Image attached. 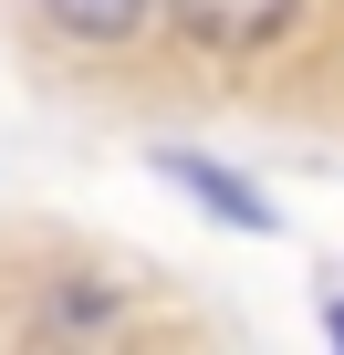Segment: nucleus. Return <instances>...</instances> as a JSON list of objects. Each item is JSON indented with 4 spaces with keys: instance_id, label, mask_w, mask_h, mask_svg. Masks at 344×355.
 Segmentation results:
<instances>
[{
    "instance_id": "obj_1",
    "label": "nucleus",
    "mask_w": 344,
    "mask_h": 355,
    "mask_svg": "<svg viewBox=\"0 0 344 355\" xmlns=\"http://www.w3.org/2000/svg\"><path fill=\"white\" fill-rule=\"evenodd\" d=\"M167 21H178L199 53H261L302 21V0H167Z\"/></svg>"
},
{
    "instance_id": "obj_2",
    "label": "nucleus",
    "mask_w": 344,
    "mask_h": 355,
    "mask_svg": "<svg viewBox=\"0 0 344 355\" xmlns=\"http://www.w3.org/2000/svg\"><path fill=\"white\" fill-rule=\"evenodd\" d=\"M156 178H178L199 209H219V220H230V230H251V241H271V230H282V209L251 189V178H240V167H219V157H199V146H156Z\"/></svg>"
},
{
    "instance_id": "obj_3",
    "label": "nucleus",
    "mask_w": 344,
    "mask_h": 355,
    "mask_svg": "<svg viewBox=\"0 0 344 355\" xmlns=\"http://www.w3.org/2000/svg\"><path fill=\"white\" fill-rule=\"evenodd\" d=\"M32 11H42L63 42H84V53H125V42L156 21V0H32Z\"/></svg>"
},
{
    "instance_id": "obj_4",
    "label": "nucleus",
    "mask_w": 344,
    "mask_h": 355,
    "mask_svg": "<svg viewBox=\"0 0 344 355\" xmlns=\"http://www.w3.org/2000/svg\"><path fill=\"white\" fill-rule=\"evenodd\" d=\"M323 334H334V345H344V293H334V303H323Z\"/></svg>"
}]
</instances>
